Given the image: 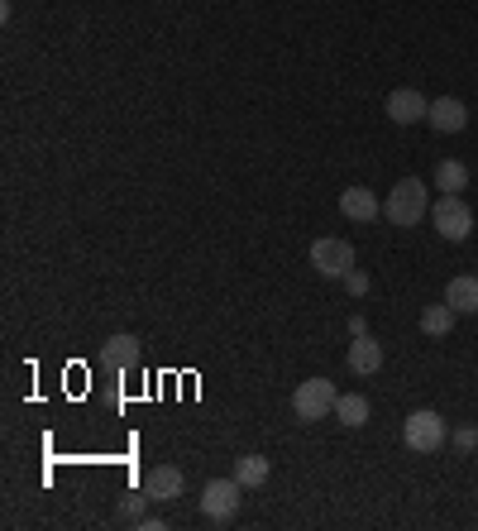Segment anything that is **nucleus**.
<instances>
[{
    "label": "nucleus",
    "mask_w": 478,
    "mask_h": 531,
    "mask_svg": "<svg viewBox=\"0 0 478 531\" xmlns=\"http://www.w3.org/2000/svg\"><path fill=\"white\" fill-rule=\"evenodd\" d=\"M383 216H388L397 230H412L421 216H431V197H426V187H421L416 177H402V182L388 192V201H383Z\"/></svg>",
    "instance_id": "obj_1"
},
{
    "label": "nucleus",
    "mask_w": 478,
    "mask_h": 531,
    "mask_svg": "<svg viewBox=\"0 0 478 531\" xmlns=\"http://www.w3.org/2000/svg\"><path fill=\"white\" fill-rule=\"evenodd\" d=\"M335 402H340V393L330 378H306L292 393V412H297V421H326L335 412Z\"/></svg>",
    "instance_id": "obj_2"
},
{
    "label": "nucleus",
    "mask_w": 478,
    "mask_h": 531,
    "mask_svg": "<svg viewBox=\"0 0 478 531\" xmlns=\"http://www.w3.org/2000/svg\"><path fill=\"white\" fill-rule=\"evenodd\" d=\"M445 436H450V426H445V417L431 412V407L412 412L407 426H402V441H407V450H416V455H435V450L445 445Z\"/></svg>",
    "instance_id": "obj_3"
},
{
    "label": "nucleus",
    "mask_w": 478,
    "mask_h": 531,
    "mask_svg": "<svg viewBox=\"0 0 478 531\" xmlns=\"http://www.w3.org/2000/svg\"><path fill=\"white\" fill-rule=\"evenodd\" d=\"M431 221L440 230V240H450V244H464L474 235V211H469L464 197H440L431 206Z\"/></svg>",
    "instance_id": "obj_4"
},
{
    "label": "nucleus",
    "mask_w": 478,
    "mask_h": 531,
    "mask_svg": "<svg viewBox=\"0 0 478 531\" xmlns=\"http://www.w3.org/2000/svg\"><path fill=\"white\" fill-rule=\"evenodd\" d=\"M311 268H316L321 278H345L349 268H354V244L335 240V235L316 240V244H311Z\"/></svg>",
    "instance_id": "obj_5"
},
{
    "label": "nucleus",
    "mask_w": 478,
    "mask_h": 531,
    "mask_svg": "<svg viewBox=\"0 0 478 531\" xmlns=\"http://www.w3.org/2000/svg\"><path fill=\"white\" fill-rule=\"evenodd\" d=\"M239 493H244L239 479H211V484L201 488V512H206L211 522H235Z\"/></svg>",
    "instance_id": "obj_6"
},
{
    "label": "nucleus",
    "mask_w": 478,
    "mask_h": 531,
    "mask_svg": "<svg viewBox=\"0 0 478 531\" xmlns=\"http://www.w3.org/2000/svg\"><path fill=\"white\" fill-rule=\"evenodd\" d=\"M426 115H431V101H426L416 87H397L388 96V120L392 125H421Z\"/></svg>",
    "instance_id": "obj_7"
},
{
    "label": "nucleus",
    "mask_w": 478,
    "mask_h": 531,
    "mask_svg": "<svg viewBox=\"0 0 478 531\" xmlns=\"http://www.w3.org/2000/svg\"><path fill=\"white\" fill-rule=\"evenodd\" d=\"M144 493H149L153 503H173V498L187 493V474L177 465H153L149 474H144Z\"/></svg>",
    "instance_id": "obj_8"
},
{
    "label": "nucleus",
    "mask_w": 478,
    "mask_h": 531,
    "mask_svg": "<svg viewBox=\"0 0 478 531\" xmlns=\"http://www.w3.org/2000/svg\"><path fill=\"white\" fill-rule=\"evenodd\" d=\"M426 125H431V130H440V134H459L464 125H469V106H464L459 96H440V101H431Z\"/></svg>",
    "instance_id": "obj_9"
},
{
    "label": "nucleus",
    "mask_w": 478,
    "mask_h": 531,
    "mask_svg": "<svg viewBox=\"0 0 478 531\" xmlns=\"http://www.w3.org/2000/svg\"><path fill=\"white\" fill-rule=\"evenodd\" d=\"M340 216L345 221H378L383 216V201L373 197V187H345L340 192Z\"/></svg>",
    "instance_id": "obj_10"
},
{
    "label": "nucleus",
    "mask_w": 478,
    "mask_h": 531,
    "mask_svg": "<svg viewBox=\"0 0 478 531\" xmlns=\"http://www.w3.org/2000/svg\"><path fill=\"white\" fill-rule=\"evenodd\" d=\"M101 359H106V369L125 374V369H134V364H139V340H134L130 331L110 335L106 345H101Z\"/></svg>",
    "instance_id": "obj_11"
},
{
    "label": "nucleus",
    "mask_w": 478,
    "mask_h": 531,
    "mask_svg": "<svg viewBox=\"0 0 478 531\" xmlns=\"http://www.w3.org/2000/svg\"><path fill=\"white\" fill-rule=\"evenodd\" d=\"M349 369L359 378H373L383 369V345H378L373 335H354V345H349Z\"/></svg>",
    "instance_id": "obj_12"
},
{
    "label": "nucleus",
    "mask_w": 478,
    "mask_h": 531,
    "mask_svg": "<svg viewBox=\"0 0 478 531\" xmlns=\"http://www.w3.org/2000/svg\"><path fill=\"white\" fill-rule=\"evenodd\" d=\"M445 302H450L459 316H478V278H474V273H459V278H450Z\"/></svg>",
    "instance_id": "obj_13"
},
{
    "label": "nucleus",
    "mask_w": 478,
    "mask_h": 531,
    "mask_svg": "<svg viewBox=\"0 0 478 531\" xmlns=\"http://www.w3.org/2000/svg\"><path fill=\"white\" fill-rule=\"evenodd\" d=\"M335 421L349 426V431H359V426L369 421V398H364V393H340V402H335Z\"/></svg>",
    "instance_id": "obj_14"
},
{
    "label": "nucleus",
    "mask_w": 478,
    "mask_h": 531,
    "mask_svg": "<svg viewBox=\"0 0 478 531\" xmlns=\"http://www.w3.org/2000/svg\"><path fill=\"white\" fill-rule=\"evenodd\" d=\"M435 187H440L445 197H459V192L469 187V168H464V163H455V158H445V163L435 168Z\"/></svg>",
    "instance_id": "obj_15"
},
{
    "label": "nucleus",
    "mask_w": 478,
    "mask_h": 531,
    "mask_svg": "<svg viewBox=\"0 0 478 531\" xmlns=\"http://www.w3.org/2000/svg\"><path fill=\"white\" fill-rule=\"evenodd\" d=\"M455 316H459V311L450 307V302H435V307L421 311V331H426V335H450V331H455Z\"/></svg>",
    "instance_id": "obj_16"
},
{
    "label": "nucleus",
    "mask_w": 478,
    "mask_h": 531,
    "mask_svg": "<svg viewBox=\"0 0 478 531\" xmlns=\"http://www.w3.org/2000/svg\"><path fill=\"white\" fill-rule=\"evenodd\" d=\"M268 469H273V465H268L263 455H244V460L235 465V479L244 488H263V484H268Z\"/></svg>",
    "instance_id": "obj_17"
},
{
    "label": "nucleus",
    "mask_w": 478,
    "mask_h": 531,
    "mask_svg": "<svg viewBox=\"0 0 478 531\" xmlns=\"http://www.w3.org/2000/svg\"><path fill=\"white\" fill-rule=\"evenodd\" d=\"M450 441H455V450H459V455H469V450H478V426H459V431L450 436Z\"/></svg>",
    "instance_id": "obj_18"
},
{
    "label": "nucleus",
    "mask_w": 478,
    "mask_h": 531,
    "mask_svg": "<svg viewBox=\"0 0 478 531\" xmlns=\"http://www.w3.org/2000/svg\"><path fill=\"white\" fill-rule=\"evenodd\" d=\"M340 283H345V288L354 292V297H364V292H369V278H364L359 268H349V273H345V278H340Z\"/></svg>",
    "instance_id": "obj_19"
}]
</instances>
